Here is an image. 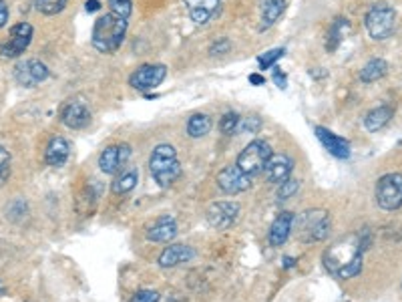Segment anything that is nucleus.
<instances>
[{
	"label": "nucleus",
	"mask_w": 402,
	"mask_h": 302,
	"mask_svg": "<svg viewBox=\"0 0 402 302\" xmlns=\"http://www.w3.org/2000/svg\"><path fill=\"white\" fill-rule=\"evenodd\" d=\"M125 35H127V20L117 17L113 13H107L95 20L93 33H91V45L99 53L109 55V53H115L123 45Z\"/></svg>",
	"instance_id": "1"
},
{
	"label": "nucleus",
	"mask_w": 402,
	"mask_h": 302,
	"mask_svg": "<svg viewBox=\"0 0 402 302\" xmlns=\"http://www.w3.org/2000/svg\"><path fill=\"white\" fill-rule=\"evenodd\" d=\"M149 171L159 188H171L181 175L177 151L169 143H159L149 157Z\"/></svg>",
	"instance_id": "2"
},
{
	"label": "nucleus",
	"mask_w": 402,
	"mask_h": 302,
	"mask_svg": "<svg viewBox=\"0 0 402 302\" xmlns=\"http://www.w3.org/2000/svg\"><path fill=\"white\" fill-rule=\"evenodd\" d=\"M364 248L360 242V234H350L348 238L338 240L324 252V266L332 276H340L346 266L352 264L354 260L362 258Z\"/></svg>",
	"instance_id": "3"
},
{
	"label": "nucleus",
	"mask_w": 402,
	"mask_h": 302,
	"mask_svg": "<svg viewBox=\"0 0 402 302\" xmlns=\"http://www.w3.org/2000/svg\"><path fill=\"white\" fill-rule=\"evenodd\" d=\"M330 228H332V220L326 209H306L298 218H294L292 232L296 230L302 242L314 244V242H322L330 236Z\"/></svg>",
	"instance_id": "4"
},
{
	"label": "nucleus",
	"mask_w": 402,
	"mask_h": 302,
	"mask_svg": "<svg viewBox=\"0 0 402 302\" xmlns=\"http://www.w3.org/2000/svg\"><path fill=\"white\" fill-rule=\"evenodd\" d=\"M364 26L372 40H384L394 33L396 26V10L386 4V2H376L370 6V10L364 17Z\"/></svg>",
	"instance_id": "5"
},
{
	"label": "nucleus",
	"mask_w": 402,
	"mask_h": 302,
	"mask_svg": "<svg viewBox=\"0 0 402 302\" xmlns=\"http://www.w3.org/2000/svg\"><path fill=\"white\" fill-rule=\"evenodd\" d=\"M269 155H271V148H269L268 141L256 139V141L248 143V145L244 148V151L237 155L235 166L253 180V177H258V175L264 173V168H266V164H268Z\"/></svg>",
	"instance_id": "6"
},
{
	"label": "nucleus",
	"mask_w": 402,
	"mask_h": 302,
	"mask_svg": "<svg viewBox=\"0 0 402 302\" xmlns=\"http://www.w3.org/2000/svg\"><path fill=\"white\" fill-rule=\"evenodd\" d=\"M376 204L386 212H394L402 206V173H384L374 189Z\"/></svg>",
	"instance_id": "7"
},
{
	"label": "nucleus",
	"mask_w": 402,
	"mask_h": 302,
	"mask_svg": "<svg viewBox=\"0 0 402 302\" xmlns=\"http://www.w3.org/2000/svg\"><path fill=\"white\" fill-rule=\"evenodd\" d=\"M33 35H35V29L28 22L15 24L8 33V40H4L0 45V55L4 58H17L24 55V51L33 42Z\"/></svg>",
	"instance_id": "8"
},
{
	"label": "nucleus",
	"mask_w": 402,
	"mask_h": 302,
	"mask_svg": "<svg viewBox=\"0 0 402 302\" xmlns=\"http://www.w3.org/2000/svg\"><path fill=\"white\" fill-rule=\"evenodd\" d=\"M167 77V67L161 63H151V65H141L137 67L131 77H129V85L135 91H153L155 87H159Z\"/></svg>",
	"instance_id": "9"
},
{
	"label": "nucleus",
	"mask_w": 402,
	"mask_h": 302,
	"mask_svg": "<svg viewBox=\"0 0 402 302\" xmlns=\"http://www.w3.org/2000/svg\"><path fill=\"white\" fill-rule=\"evenodd\" d=\"M131 157V145L129 143H115L101 151L99 155V170L105 175H115L125 170L127 161Z\"/></svg>",
	"instance_id": "10"
},
{
	"label": "nucleus",
	"mask_w": 402,
	"mask_h": 302,
	"mask_svg": "<svg viewBox=\"0 0 402 302\" xmlns=\"http://www.w3.org/2000/svg\"><path fill=\"white\" fill-rule=\"evenodd\" d=\"M51 75L49 67L44 63H40L37 58H26V61H20L19 65L15 67V79L20 87H26V89H33L40 85L42 81H47Z\"/></svg>",
	"instance_id": "11"
},
{
	"label": "nucleus",
	"mask_w": 402,
	"mask_h": 302,
	"mask_svg": "<svg viewBox=\"0 0 402 302\" xmlns=\"http://www.w3.org/2000/svg\"><path fill=\"white\" fill-rule=\"evenodd\" d=\"M217 188L228 196H237L242 191H248L251 188V177L246 175L237 166H226L217 173Z\"/></svg>",
	"instance_id": "12"
},
{
	"label": "nucleus",
	"mask_w": 402,
	"mask_h": 302,
	"mask_svg": "<svg viewBox=\"0 0 402 302\" xmlns=\"http://www.w3.org/2000/svg\"><path fill=\"white\" fill-rule=\"evenodd\" d=\"M240 216V204L237 202H215L208 209V222L215 230H228Z\"/></svg>",
	"instance_id": "13"
},
{
	"label": "nucleus",
	"mask_w": 402,
	"mask_h": 302,
	"mask_svg": "<svg viewBox=\"0 0 402 302\" xmlns=\"http://www.w3.org/2000/svg\"><path fill=\"white\" fill-rule=\"evenodd\" d=\"M292 171H294V159L287 153H271L266 168H264V175L269 184L280 186L286 180H290Z\"/></svg>",
	"instance_id": "14"
},
{
	"label": "nucleus",
	"mask_w": 402,
	"mask_h": 302,
	"mask_svg": "<svg viewBox=\"0 0 402 302\" xmlns=\"http://www.w3.org/2000/svg\"><path fill=\"white\" fill-rule=\"evenodd\" d=\"M183 4L197 26L210 24L221 10V0H183Z\"/></svg>",
	"instance_id": "15"
},
{
	"label": "nucleus",
	"mask_w": 402,
	"mask_h": 302,
	"mask_svg": "<svg viewBox=\"0 0 402 302\" xmlns=\"http://www.w3.org/2000/svg\"><path fill=\"white\" fill-rule=\"evenodd\" d=\"M60 121L69 129H85L91 123V111L83 101H69L60 111Z\"/></svg>",
	"instance_id": "16"
},
{
	"label": "nucleus",
	"mask_w": 402,
	"mask_h": 302,
	"mask_svg": "<svg viewBox=\"0 0 402 302\" xmlns=\"http://www.w3.org/2000/svg\"><path fill=\"white\" fill-rule=\"evenodd\" d=\"M314 133H316V137L320 139V143L324 145V150L330 151V155H334V157H338V159H348V157H350V141H348V139L336 135V133L330 132V129H326L322 125H316Z\"/></svg>",
	"instance_id": "17"
},
{
	"label": "nucleus",
	"mask_w": 402,
	"mask_h": 302,
	"mask_svg": "<svg viewBox=\"0 0 402 302\" xmlns=\"http://www.w3.org/2000/svg\"><path fill=\"white\" fill-rule=\"evenodd\" d=\"M195 258V250L192 246L185 244H169L163 248V252L157 258V264L161 268H177L181 264H187Z\"/></svg>",
	"instance_id": "18"
},
{
	"label": "nucleus",
	"mask_w": 402,
	"mask_h": 302,
	"mask_svg": "<svg viewBox=\"0 0 402 302\" xmlns=\"http://www.w3.org/2000/svg\"><path fill=\"white\" fill-rule=\"evenodd\" d=\"M294 214L292 212H280L276 216V220L271 222L268 232V242L274 248H282L286 244L290 234H292V228H294Z\"/></svg>",
	"instance_id": "19"
},
{
	"label": "nucleus",
	"mask_w": 402,
	"mask_h": 302,
	"mask_svg": "<svg viewBox=\"0 0 402 302\" xmlns=\"http://www.w3.org/2000/svg\"><path fill=\"white\" fill-rule=\"evenodd\" d=\"M177 236V222L173 216H161L147 228V240L157 244H167Z\"/></svg>",
	"instance_id": "20"
},
{
	"label": "nucleus",
	"mask_w": 402,
	"mask_h": 302,
	"mask_svg": "<svg viewBox=\"0 0 402 302\" xmlns=\"http://www.w3.org/2000/svg\"><path fill=\"white\" fill-rule=\"evenodd\" d=\"M69 155H71V148H69V141H67L65 137H57V135H55V137L47 143V150H44V161H47V166L60 168V166L67 164Z\"/></svg>",
	"instance_id": "21"
},
{
	"label": "nucleus",
	"mask_w": 402,
	"mask_h": 302,
	"mask_svg": "<svg viewBox=\"0 0 402 302\" xmlns=\"http://www.w3.org/2000/svg\"><path fill=\"white\" fill-rule=\"evenodd\" d=\"M286 10V0H262L260 4V31L274 26Z\"/></svg>",
	"instance_id": "22"
},
{
	"label": "nucleus",
	"mask_w": 402,
	"mask_h": 302,
	"mask_svg": "<svg viewBox=\"0 0 402 302\" xmlns=\"http://www.w3.org/2000/svg\"><path fill=\"white\" fill-rule=\"evenodd\" d=\"M394 117V109L390 105H380L372 111H368L366 117H364V127L370 133L380 132L383 127L388 125V121Z\"/></svg>",
	"instance_id": "23"
},
{
	"label": "nucleus",
	"mask_w": 402,
	"mask_h": 302,
	"mask_svg": "<svg viewBox=\"0 0 402 302\" xmlns=\"http://www.w3.org/2000/svg\"><path fill=\"white\" fill-rule=\"evenodd\" d=\"M388 73V63L384 58H372L368 61L360 71V81L362 83H376Z\"/></svg>",
	"instance_id": "24"
},
{
	"label": "nucleus",
	"mask_w": 402,
	"mask_h": 302,
	"mask_svg": "<svg viewBox=\"0 0 402 302\" xmlns=\"http://www.w3.org/2000/svg\"><path fill=\"white\" fill-rule=\"evenodd\" d=\"M211 127H213V121L210 115L195 113L187 121V135L193 139H199V137H206L211 132Z\"/></svg>",
	"instance_id": "25"
},
{
	"label": "nucleus",
	"mask_w": 402,
	"mask_h": 302,
	"mask_svg": "<svg viewBox=\"0 0 402 302\" xmlns=\"http://www.w3.org/2000/svg\"><path fill=\"white\" fill-rule=\"evenodd\" d=\"M137 184H139V171L123 170L121 171V175H117V180L113 182L111 189H113V193H117V196H123V193L133 191Z\"/></svg>",
	"instance_id": "26"
},
{
	"label": "nucleus",
	"mask_w": 402,
	"mask_h": 302,
	"mask_svg": "<svg viewBox=\"0 0 402 302\" xmlns=\"http://www.w3.org/2000/svg\"><path fill=\"white\" fill-rule=\"evenodd\" d=\"M348 31V19H336L330 26V33H328V42H326V51L334 53L340 45V40L344 37V33Z\"/></svg>",
	"instance_id": "27"
},
{
	"label": "nucleus",
	"mask_w": 402,
	"mask_h": 302,
	"mask_svg": "<svg viewBox=\"0 0 402 302\" xmlns=\"http://www.w3.org/2000/svg\"><path fill=\"white\" fill-rule=\"evenodd\" d=\"M67 2H69V0H35V6H37V10L42 13V15L53 17V15H58V13L65 10Z\"/></svg>",
	"instance_id": "28"
},
{
	"label": "nucleus",
	"mask_w": 402,
	"mask_h": 302,
	"mask_svg": "<svg viewBox=\"0 0 402 302\" xmlns=\"http://www.w3.org/2000/svg\"><path fill=\"white\" fill-rule=\"evenodd\" d=\"M240 123H242V117L235 111H228L219 119V132L224 135H235L240 132Z\"/></svg>",
	"instance_id": "29"
},
{
	"label": "nucleus",
	"mask_w": 402,
	"mask_h": 302,
	"mask_svg": "<svg viewBox=\"0 0 402 302\" xmlns=\"http://www.w3.org/2000/svg\"><path fill=\"white\" fill-rule=\"evenodd\" d=\"M286 55V49L284 47H278V49H269L266 53H262L260 57H258V65H260V69L262 71H266V69H271L280 58Z\"/></svg>",
	"instance_id": "30"
},
{
	"label": "nucleus",
	"mask_w": 402,
	"mask_h": 302,
	"mask_svg": "<svg viewBox=\"0 0 402 302\" xmlns=\"http://www.w3.org/2000/svg\"><path fill=\"white\" fill-rule=\"evenodd\" d=\"M298 189H300V182L290 177V180H286L284 184H280V186H278L276 196H278V200H280V202H286V200L294 198V196L298 193Z\"/></svg>",
	"instance_id": "31"
},
{
	"label": "nucleus",
	"mask_w": 402,
	"mask_h": 302,
	"mask_svg": "<svg viewBox=\"0 0 402 302\" xmlns=\"http://www.w3.org/2000/svg\"><path fill=\"white\" fill-rule=\"evenodd\" d=\"M109 8L117 17L129 20L131 13H133V2L131 0H109Z\"/></svg>",
	"instance_id": "32"
},
{
	"label": "nucleus",
	"mask_w": 402,
	"mask_h": 302,
	"mask_svg": "<svg viewBox=\"0 0 402 302\" xmlns=\"http://www.w3.org/2000/svg\"><path fill=\"white\" fill-rule=\"evenodd\" d=\"M8 175H10V153L0 145V186L8 180Z\"/></svg>",
	"instance_id": "33"
},
{
	"label": "nucleus",
	"mask_w": 402,
	"mask_h": 302,
	"mask_svg": "<svg viewBox=\"0 0 402 302\" xmlns=\"http://www.w3.org/2000/svg\"><path fill=\"white\" fill-rule=\"evenodd\" d=\"M260 129H262V119H260L258 115L246 117V119H242V123H240V132L242 133L253 135V133H258Z\"/></svg>",
	"instance_id": "34"
},
{
	"label": "nucleus",
	"mask_w": 402,
	"mask_h": 302,
	"mask_svg": "<svg viewBox=\"0 0 402 302\" xmlns=\"http://www.w3.org/2000/svg\"><path fill=\"white\" fill-rule=\"evenodd\" d=\"M231 49V42L226 37L217 38L213 45L210 47V55L211 57H217V55H226V53H230Z\"/></svg>",
	"instance_id": "35"
},
{
	"label": "nucleus",
	"mask_w": 402,
	"mask_h": 302,
	"mask_svg": "<svg viewBox=\"0 0 402 302\" xmlns=\"http://www.w3.org/2000/svg\"><path fill=\"white\" fill-rule=\"evenodd\" d=\"M159 292H155V290H139V292H135L133 296H131V301L129 302H159Z\"/></svg>",
	"instance_id": "36"
},
{
	"label": "nucleus",
	"mask_w": 402,
	"mask_h": 302,
	"mask_svg": "<svg viewBox=\"0 0 402 302\" xmlns=\"http://www.w3.org/2000/svg\"><path fill=\"white\" fill-rule=\"evenodd\" d=\"M274 83L278 85V89H286L287 87L286 73H282L280 69H274Z\"/></svg>",
	"instance_id": "37"
},
{
	"label": "nucleus",
	"mask_w": 402,
	"mask_h": 302,
	"mask_svg": "<svg viewBox=\"0 0 402 302\" xmlns=\"http://www.w3.org/2000/svg\"><path fill=\"white\" fill-rule=\"evenodd\" d=\"M8 22V6L4 0H0V29H4Z\"/></svg>",
	"instance_id": "38"
},
{
	"label": "nucleus",
	"mask_w": 402,
	"mask_h": 302,
	"mask_svg": "<svg viewBox=\"0 0 402 302\" xmlns=\"http://www.w3.org/2000/svg\"><path fill=\"white\" fill-rule=\"evenodd\" d=\"M85 8H87V13H97V10L101 8V2H99V0H87V2H85Z\"/></svg>",
	"instance_id": "39"
},
{
	"label": "nucleus",
	"mask_w": 402,
	"mask_h": 302,
	"mask_svg": "<svg viewBox=\"0 0 402 302\" xmlns=\"http://www.w3.org/2000/svg\"><path fill=\"white\" fill-rule=\"evenodd\" d=\"M249 83H251V85H264V83H266V77L258 75V73H256V75H249Z\"/></svg>",
	"instance_id": "40"
},
{
	"label": "nucleus",
	"mask_w": 402,
	"mask_h": 302,
	"mask_svg": "<svg viewBox=\"0 0 402 302\" xmlns=\"http://www.w3.org/2000/svg\"><path fill=\"white\" fill-rule=\"evenodd\" d=\"M296 264H298V260H296V258H292V256H284V268H294Z\"/></svg>",
	"instance_id": "41"
},
{
	"label": "nucleus",
	"mask_w": 402,
	"mask_h": 302,
	"mask_svg": "<svg viewBox=\"0 0 402 302\" xmlns=\"http://www.w3.org/2000/svg\"><path fill=\"white\" fill-rule=\"evenodd\" d=\"M4 292V284H2V280H0V294Z\"/></svg>",
	"instance_id": "42"
}]
</instances>
